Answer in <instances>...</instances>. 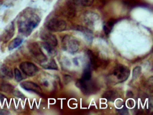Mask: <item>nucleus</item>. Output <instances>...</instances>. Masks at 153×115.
Returning <instances> with one entry per match:
<instances>
[{
	"label": "nucleus",
	"mask_w": 153,
	"mask_h": 115,
	"mask_svg": "<svg viewBox=\"0 0 153 115\" xmlns=\"http://www.w3.org/2000/svg\"><path fill=\"white\" fill-rule=\"evenodd\" d=\"M119 97V94L114 91H108L104 93L102 98L109 102H114Z\"/></svg>",
	"instance_id": "obj_13"
},
{
	"label": "nucleus",
	"mask_w": 153,
	"mask_h": 115,
	"mask_svg": "<svg viewBox=\"0 0 153 115\" xmlns=\"http://www.w3.org/2000/svg\"><path fill=\"white\" fill-rule=\"evenodd\" d=\"M95 13H94L93 14V13H88V14H87L86 17H85V19H86L88 23H92L94 21H96L98 19V17L97 16V17H94V18H92V17L95 15Z\"/></svg>",
	"instance_id": "obj_22"
},
{
	"label": "nucleus",
	"mask_w": 153,
	"mask_h": 115,
	"mask_svg": "<svg viewBox=\"0 0 153 115\" xmlns=\"http://www.w3.org/2000/svg\"><path fill=\"white\" fill-rule=\"evenodd\" d=\"M10 112L8 111L5 109H0V115H7L10 114Z\"/></svg>",
	"instance_id": "obj_25"
},
{
	"label": "nucleus",
	"mask_w": 153,
	"mask_h": 115,
	"mask_svg": "<svg viewBox=\"0 0 153 115\" xmlns=\"http://www.w3.org/2000/svg\"><path fill=\"white\" fill-rule=\"evenodd\" d=\"M23 42V39L19 37L15 38L10 42L8 46V48L10 51L13 50V49H16L17 48L19 47L22 44Z\"/></svg>",
	"instance_id": "obj_14"
},
{
	"label": "nucleus",
	"mask_w": 153,
	"mask_h": 115,
	"mask_svg": "<svg viewBox=\"0 0 153 115\" xmlns=\"http://www.w3.org/2000/svg\"><path fill=\"white\" fill-rule=\"evenodd\" d=\"M42 66L45 69H49V70H58V66L55 60L52 59L47 62V61L41 64Z\"/></svg>",
	"instance_id": "obj_15"
},
{
	"label": "nucleus",
	"mask_w": 153,
	"mask_h": 115,
	"mask_svg": "<svg viewBox=\"0 0 153 115\" xmlns=\"http://www.w3.org/2000/svg\"><path fill=\"white\" fill-rule=\"evenodd\" d=\"M20 86L22 89L27 91L32 92L39 95H41L42 93L40 86L31 81L22 82L20 84Z\"/></svg>",
	"instance_id": "obj_9"
},
{
	"label": "nucleus",
	"mask_w": 153,
	"mask_h": 115,
	"mask_svg": "<svg viewBox=\"0 0 153 115\" xmlns=\"http://www.w3.org/2000/svg\"><path fill=\"white\" fill-rule=\"evenodd\" d=\"M19 68L23 73L29 77L35 76L39 71V68L34 63L27 61L22 62Z\"/></svg>",
	"instance_id": "obj_6"
},
{
	"label": "nucleus",
	"mask_w": 153,
	"mask_h": 115,
	"mask_svg": "<svg viewBox=\"0 0 153 115\" xmlns=\"http://www.w3.org/2000/svg\"><path fill=\"white\" fill-rule=\"evenodd\" d=\"M15 34V24L12 22L5 28L3 32L0 35V41L5 44L7 43L13 38Z\"/></svg>",
	"instance_id": "obj_8"
},
{
	"label": "nucleus",
	"mask_w": 153,
	"mask_h": 115,
	"mask_svg": "<svg viewBox=\"0 0 153 115\" xmlns=\"http://www.w3.org/2000/svg\"><path fill=\"white\" fill-rule=\"evenodd\" d=\"M74 63H75V64L76 65H77L78 64V63L77 60L76 58H75V59H74Z\"/></svg>",
	"instance_id": "obj_28"
},
{
	"label": "nucleus",
	"mask_w": 153,
	"mask_h": 115,
	"mask_svg": "<svg viewBox=\"0 0 153 115\" xmlns=\"http://www.w3.org/2000/svg\"><path fill=\"white\" fill-rule=\"evenodd\" d=\"M31 55L33 58L41 64L43 63L48 60L47 57L43 52L40 45L36 42L31 43L28 46Z\"/></svg>",
	"instance_id": "obj_3"
},
{
	"label": "nucleus",
	"mask_w": 153,
	"mask_h": 115,
	"mask_svg": "<svg viewBox=\"0 0 153 115\" xmlns=\"http://www.w3.org/2000/svg\"><path fill=\"white\" fill-rule=\"evenodd\" d=\"M76 85L84 94L88 95L96 90V86L90 80L85 81L79 79L76 82Z\"/></svg>",
	"instance_id": "obj_7"
},
{
	"label": "nucleus",
	"mask_w": 153,
	"mask_h": 115,
	"mask_svg": "<svg viewBox=\"0 0 153 115\" xmlns=\"http://www.w3.org/2000/svg\"><path fill=\"white\" fill-rule=\"evenodd\" d=\"M117 111L120 115H127L128 114V110L126 107H123L122 108L117 109Z\"/></svg>",
	"instance_id": "obj_23"
},
{
	"label": "nucleus",
	"mask_w": 153,
	"mask_h": 115,
	"mask_svg": "<svg viewBox=\"0 0 153 115\" xmlns=\"http://www.w3.org/2000/svg\"><path fill=\"white\" fill-rule=\"evenodd\" d=\"M6 97L5 95L2 93H0V104L3 103L4 101L6 99Z\"/></svg>",
	"instance_id": "obj_26"
},
{
	"label": "nucleus",
	"mask_w": 153,
	"mask_h": 115,
	"mask_svg": "<svg viewBox=\"0 0 153 115\" xmlns=\"http://www.w3.org/2000/svg\"><path fill=\"white\" fill-rule=\"evenodd\" d=\"M141 72V67L140 66H137L132 71V79L136 80L140 75Z\"/></svg>",
	"instance_id": "obj_20"
},
{
	"label": "nucleus",
	"mask_w": 153,
	"mask_h": 115,
	"mask_svg": "<svg viewBox=\"0 0 153 115\" xmlns=\"http://www.w3.org/2000/svg\"><path fill=\"white\" fill-rule=\"evenodd\" d=\"M14 75L15 80L18 82H19L23 80V75L18 68H16L14 70Z\"/></svg>",
	"instance_id": "obj_19"
},
{
	"label": "nucleus",
	"mask_w": 153,
	"mask_h": 115,
	"mask_svg": "<svg viewBox=\"0 0 153 115\" xmlns=\"http://www.w3.org/2000/svg\"><path fill=\"white\" fill-rule=\"evenodd\" d=\"M113 26V23L111 22H108L104 25L103 29L106 35H108L111 33Z\"/></svg>",
	"instance_id": "obj_18"
},
{
	"label": "nucleus",
	"mask_w": 153,
	"mask_h": 115,
	"mask_svg": "<svg viewBox=\"0 0 153 115\" xmlns=\"http://www.w3.org/2000/svg\"><path fill=\"white\" fill-rule=\"evenodd\" d=\"M46 27L50 31L60 32L66 29L67 23L63 20L57 18H53L47 22Z\"/></svg>",
	"instance_id": "obj_5"
},
{
	"label": "nucleus",
	"mask_w": 153,
	"mask_h": 115,
	"mask_svg": "<svg viewBox=\"0 0 153 115\" xmlns=\"http://www.w3.org/2000/svg\"><path fill=\"white\" fill-rule=\"evenodd\" d=\"M79 3L85 7L91 6L94 3V0H77Z\"/></svg>",
	"instance_id": "obj_21"
},
{
	"label": "nucleus",
	"mask_w": 153,
	"mask_h": 115,
	"mask_svg": "<svg viewBox=\"0 0 153 115\" xmlns=\"http://www.w3.org/2000/svg\"><path fill=\"white\" fill-rule=\"evenodd\" d=\"M91 75H92V74H91V68H90V65H88L85 68L81 79L85 81H88L91 79Z\"/></svg>",
	"instance_id": "obj_17"
},
{
	"label": "nucleus",
	"mask_w": 153,
	"mask_h": 115,
	"mask_svg": "<svg viewBox=\"0 0 153 115\" xmlns=\"http://www.w3.org/2000/svg\"><path fill=\"white\" fill-rule=\"evenodd\" d=\"M130 74L129 69L123 65H117L114 70L113 75L116 78L117 82H123L128 79Z\"/></svg>",
	"instance_id": "obj_4"
},
{
	"label": "nucleus",
	"mask_w": 153,
	"mask_h": 115,
	"mask_svg": "<svg viewBox=\"0 0 153 115\" xmlns=\"http://www.w3.org/2000/svg\"><path fill=\"white\" fill-rule=\"evenodd\" d=\"M0 1H1V0H0Z\"/></svg>",
	"instance_id": "obj_29"
},
{
	"label": "nucleus",
	"mask_w": 153,
	"mask_h": 115,
	"mask_svg": "<svg viewBox=\"0 0 153 115\" xmlns=\"http://www.w3.org/2000/svg\"><path fill=\"white\" fill-rule=\"evenodd\" d=\"M40 37L44 42L52 46L55 47L58 45V40L55 36L50 32H42Z\"/></svg>",
	"instance_id": "obj_10"
},
{
	"label": "nucleus",
	"mask_w": 153,
	"mask_h": 115,
	"mask_svg": "<svg viewBox=\"0 0 153 115\" xmlns=\"http://www.w3.org/2000/svg\"><path fill=\"white\" fill-rule=\"evenodd\" d=\"M75 29L80 31L84 35L85 38L89 43H92L93 40V34L92 31L87 28L82 26H77Z\"/></svg>",
	"instance_id": "obj_12"
},
{
	"label": "nucleus",
	"mask_w": 153,
	"mask_h": 115,
	"mask_svg": "<svg viewBox=\"0 0 153 115\" xmlns=\"http://www.w3.org/2000/svg\"><path fill=\"white\" fill-rule=\"evenodd\" d=\"M41 21V17L35 9L26 8L21 12L18 18L19 31L23 36L28 37L38 27Z\"/></svg>",
	"instance_id": "obj_1"
},
{
	"label": "nucleus",
	"mask_w": 153,
	"mask_h": 115,
	"mask_svg": "<svg viewBox=\"0 0 153 115\" xmlns=\"http://www.w3.org/2000/svg\"><path fill=\"white\" fill-rule=\"evenodd\" d=\"M63 49L71 54H74L78 51L79 43L76 38L67 35L63 37L62 41Z\"/></svg>",
	"instance_id": "obj_2"
},
{
	"label": "nucleus",
	"mask_w": 153,
	"mask_h": 115,
	"mask_svg": "<svg viewBox=\"0 0 153 115\" xmlns=\"http://www.w3.org/2000/svg\"><path fill=\"white\" fill-rule=\"evenodd\" d=\"M13 94H14L15 96L17 97V98H21L23 99L25 97V95L23 94V93L17 90H14V91L13 92Z\"/></svg>",
	"instance_id": "obj_24"
},
{
	"label": "nucleus",
	"mask_w": 153,
	"mask_h": 115,
	"mask_svg": "<svg viewBox=\"0 0 153 115\" xmlns=\"http://www.w3.org/2000/svg\"><path fill=\"white\" fill-rule=\"evenodd\" d=\"M42 46L50 55L53 56L56 55V50L53 48V46H52L44 42L42 43Z\"/></svg>",
	"instance_id": "obj_16"
},
{
	"label": "nucleus",
	"mask_w": 153,
	"mask_h": 115,
	"mask_svg": "<svg viewBox=\"0 0 153 115\" xmlns=\"http://www.w3.org/2000/svg\"><path fill=\"white\" fill-rule=\"evenodd\" d=\"M14 76L12 69L6 65L0 67V78L6 80H11Z\"/></svg>",
	"instance_id": "obj_11"
},
{
	"label": "nucleus",
	"mask_w": 153,
	"mask_h": 115,
	"mask_svg": "<svg viewBox=\"0 0 153 115\" xmlns=\"http://www.w3.org/2000/svg\"><path fill=\"white\" fill-rule=\"evenodd\" d=\"M128 105L130 108H132L134 105V101L132 100H129L128 101Z\"/></svg>",
	"instance_id": "obj_27"
}]
</instances>
